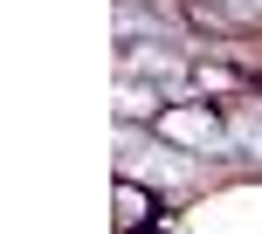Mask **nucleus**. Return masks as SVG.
Listing matches in <instances>:
<instances>
[{
	"label": "nucleus",
	"mask_w": 262,
	"mask_h": 234,
	"mask_svg": "<svg viewBox=\"0 0 262 234\" xmlns=\"http://www.w3.org/2000/svg\"><path fill=\"white\" fill-rule=\"evenodd\" d=\"M152 131H159V138H172V145H193V152H207V145H214V152H228V145H235L207 104H166V110L152 117Z\"/></svg>",
	"instance_id": "obj_1"
}]
</instances>
